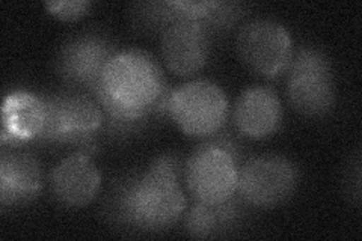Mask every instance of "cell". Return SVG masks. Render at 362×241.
Wrapping results in <instances>:
<instances>
[{"mask_svg": "<svg viewBox=\"0 0 362 241\" xmlns=\"http://www.w3.org/2000/svg\"><path fill=\"white\" fill-rule=\"evenodd\" d=\"M181 172L178 155L156 157L145 170L124 177L113 186L105 204L106 217L118 226L145 233L171 228L187 208L180 184Z\"/></svg>", "mask_w": 362, "mask_h": 241, "instance_id": "6da1fadb", "label": "cell"}, {"mask_svg": "<svg viewBox=\"0 0 362 241\" xmlns=\"http://www.w3.org/2000/svg\"><path fill=\"white\" fill-rule=\"evenodd\" d=\"M286 73L288 101L298 113L308 118H322L334 109L335 78L326 52L313 45L298 49Z\"/></svg>", "mask_w": 362, "mask_h": 241, "instance_id": "277c9868", "label": "cell"}, {"mask_svg": "<svg viewBox=\"0 0 362 241\" xmlns=\"http://www.w3.org/2000/svg\"><path fill=\"white\" fill-rule=\"evenodd\" d=\"M282 113L281 100L274 89L251 86L235 100L233 121L239 133L249 139H264L279 129Z\"/></svg>", "mask_w": 362, "mask_h": 241, "instance_id": "4fadbf2b", "label": "cell"}, {"mask_svg": "<svg viewBox=\"0 0 362 241\" xmlns=\"http://www.w3.org/2000/svg\"><path fill=\"white\" fill-rule=\"evenodd\" d=\"M42 167L28 153H4L0 158V205L13 208L38 198L42 190Z\"/></svg>", "mask_w": 362, "mask_h": 241, "instance_id": "5bb4252c", "label": "cell"}, {"mask_svg": "<svg viewBox=\"0 0 362 241\" xmlns=\"http://www.w3.org/2000/svg\"><path fill=\"white\" fill-rule=\"evenodd\" d=\"M168 114L185 134L207 139L228 118V100L211 80H192L173 89Z\"/></svg>", "mask_w": 362, "mask_h": 241, "instance_id": "5b68a950", "label": "cell"}, {"mask_svg": "<svg viewBox=\"0 0 362 241\" xmlns=\"http://www.w3.org/2000/svg\"><path fill=\"white\" fill-rule=\"evenodd\" d=\"M211 29L204 23L177 18L160 30V52L166 66L177 76H192L206 66L211 50Z\"/></svg>", "mask_w": 362, "mask_h": 241, "instance_id": "8fae6325", "label": "cell"}, {"mask_svg": "<svg viewBox=\"0 0 362 241\" xmlns=\"http://www.w3.org/2000/svg\"><path fill=\"white\" fill-rule=\"evenodd\" d=\"M169 89L160 64L141 49L119 50L103 73L101 88L94 94L98 105L105 101L127 109L148 110L156 117L168 114Z\"/></svg>", "mask_w": 362, "mask_h": 241, "instance_id": "7a4b0ae2", "label": "cell"}, {"mask_svg": "<svg viewBox=\"0 0 362 241\" xmlns=\"http://www.w3.org/2000/svg\"><path fill=\"white\" fill-rule=\"evenodd\" d=\"M347 193L350 194V201L356 206L361 204V157L355 155L354 162H350V167L347 169Z\"/></svg>", "mask_w": 362, "mask_h": 241, "instance_id": "ac0fdd59", "label": "cell"}, {"mask_svg": "<svg viewBox=\"0 0 362 241\" xmlns=\"http://www.w3.org/2000/svg\"><path fill=\"white\" fill-rule=\"evenodd\" d=\"M44 118L45 107L41 95L23 89L13 90L4 98L0 141L4 145L37 141Z\"/></svg>", "mask_w": 362, "mask_h": 241, "instance_id": "9a60e30c", "label": "cell"}, {"mask_svg": "<svg viewBox=\"0 0 362 241\" xmlns=\"http://www.w3.org/2000/svg\"><path fill=\"white\" fill-rule=\"evenodd\" d=\"M245 205L237 193L218 204L195 201L185 216L186 233L195 238H207L230 231L243 217Z\"/></svg>", "mask_w": 362, "mask_h": 241, "instance_id": "2e32d148", "label": "cell"}, {"mask_svg": "<svg viewBox=\"0 0 362 241\" xmlns=\"http://www.w3.org/2000/svg\"><path fill=\"white\" fill-rule=\"evenodd\" d=\"M93 4L89 0H56V2H45L44 8L54 17L65 21H71L88 14Z\"/></svg>", "mask_w": 362, "mask_h": 241, "instance_id": "e0dca14e", "label": "cell"}, {"mask_svg": "<svg viewBox=\"0 0 362 241\" xmlns=\"http://www.w3.org/2000/svg\"><path fill=\"white\" fill-rule=\"evenodd\" d=\"M45 118L37 141L74 145L88 155L98 148L95 136L103 133L105 112L97 100L82 90L41 94Z\"/></svg>", "mask_w": 362, "mask_h": 241, "instance_id": "3957f363", "label": "cell"}, {"mask_svg": "<svg viewBox=\"0 0 362 241\" xmlns=\"http://www.w3.org/2000/svg\"><path fill=\"white\" fill-rule=\"evenodd\" d=\"M242 6L221 0H166L134 6V21L148 30L160 32L169 21L189 18L201 21L213 32L231 26L239 18Z\"/></svg>", "mask_w": 362, "mask_h": 241, "instance_id": "30bf717a", "label": "cell"}, {"mask_svg": "<svg viewBox=\"0 0 362 241\" xmlns=\"http://www.w3.org/2000/svg\"><path fill=\"white\" fill-rule=\"evenodd\" d=\"M239 166L230 151L206 139L189 155L183 175L195 201L218 204L235 194Z\"/></svg>", "mask_w": 362, "mask_h": 241, "instance_id": "ba28073f", "label": "cell"}, {"mask_svg": "<svg viewBox=\"0 0 362 241\" xmlns=\"http://www.w3.org/2000/svg\"><path fill=\"white\" fill-rule=\"evenodd\" d=\"M109 38L98 33H82L68 40L56 57V73L73 89L93 95L101 88L107 64L118 53Z\"/></svg>", "mask_w": 362, "mask_h": 241, "instance_id": "9c48e42d", "label": "cell"}, {"mask_svg": "<svg viewBox=\"0 0 362 241\" xmlns=\"http://www.w3.org/2000/svg\"><path fill=\"white\" fill-rule=\"evenodd\" d=\"M53 198L68 208H82L93 202L101 187V172L90 155L76 151L62 158L50 172Z\"/></svg>", "mask_w": 362, "mask_h": 241, "instance_id": "7c38bea8", "label": "cell"}, {"mask_svg": "<svg viewBox=\"0 0 362 241\" xmlns=\"http://www.w3.org/2000/svg\"><path fill=\"white\" fill-rule=\"evenodd\" d=\"M235 50L249 70L269 78L286 73L294 53L290 32L272 18L246 21L237 32Z\"/></svg>", "mask_w": 362, "mask_h": 241, "instance_id": "52a82bcc", "label": "cell"}, {"mask_svg": "<svg viewBox=\"0 0 362 241\" xmlns=\"http://www.w3.org/2000/svg\"><path fill=\"white\" fill-rule=\"evenodd\" d=\"M298 184V166L284 155L267 154L239 166L235 193L254 208H274L288 201Z\"/></svg>", "mask_w": 362, "mask_h": 241, "instance_id": "8992f818", "label": "cell"}]
</instances>
